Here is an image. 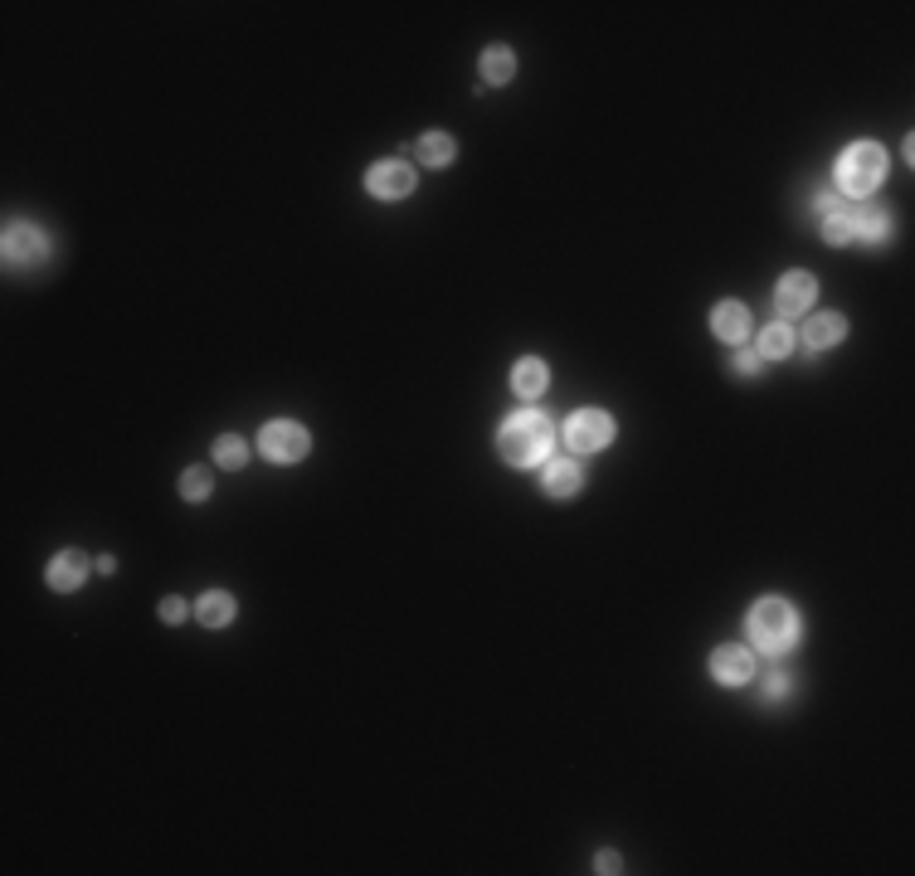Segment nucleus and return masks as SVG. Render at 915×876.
I'll use <instances>...</instances> for the list:
<instances>
[{
    "instance_id": "1",
    "label": "nucleus",
    "mask_w": 915,
    "mask_h": 876,
    "mask_svg": "<svg viewBox=\"0 0 915 876\" xmlns=\"http://www.w3.org/2000/svg\"><path fill=\"white\" fill-rule=\"evenodd\" d=\"M550 419L546 414H516L507 419V429H502V453H507V463L516 468H531V463H541L550 453Z\"/></svg>"
},
{
    "instance_id": "2",
    "label": "nucleus",
    "mask_w": 915,
    "mask_h": 876,
    "mask_svg": "<svg viewBox=\"0 0 915 876\" xmlns=\"http://www.w3.org/2000/svg\"><path fill=\"white\" fill-rule=\"evenodd\" d=\"M794 638H799V619H794V609L784 599L755 604V614H750V643L760 653H789Z\"/></svg>"
},
{
    "instance_id": "3",
    "label": "nucleus",
    "mask_w": 915,
    "mask_h": 876,
    "mask_svg": "<svg viewBox=\"0 0 915 876\" xmlns=\"http://www.w3.org/2000/svg\"><path fill=\"white\" fill-rule=\"evenodd\" d=\"M881 176H886V151L881 146H872V142H857V146H847L838 156V190L842 195H872L881 185Z\"/></svg>"
},
{
    "instance_id": "4",
    "label": "nucleus",
    "mask_w": 915,
    "mask_h": 876,
    "mask_svg": "<svg viewBox=\"0 0 915 876\" xmlns=\"http://www.w3.org/2000/svg\"><path fill=\"white\" fill-rule=\"evenodd\" d=\"M609 438H614V419L599 414V409H585V414H575V419L565 424V443H570L575 453H594V448H604Z\"/></svg>"
},
{
    "instance_id": "5",
    "label": "nucleus",
    "mask_w": 915,
    "mask_h": 876,
    "mask_svg": "<svg viewBox=\"0 0 915 876\" xmlns=\"http://www.w3.org/2000/svg\"><path fill=\"white\" fill-rule=\"evenodd\" d=\"M366 190L375 200H404V195L414 190V171H409L404 161H380V166H370Z\"/></svg>"
},
{
    "instance_id": "6",
    "label": "nucleus",
    "mask_w": 915,
    "mask_h": 876,
    "mask_svg": "<svg viewBox=\"0 0 915 876\" xmlns=\"http://www.w3.org/2000/svg\"><path fill=\"white\" fill-rule=\"evenodd\" d=\"M307 448H312V438H307V429H297V424H268L263 429V453L273 463H297Z\"/></svg>"
},
{
    "instance_id": "7",
    "label": "nucleus",
    "mask_w": 915,
    "mask_h": 876,
    "mask_svg": "<svg viewBox=\"0 0 915 876\" xmlns=\"http://www.w3.org/2000/svg\"><path fill=\"white\" fill-rule=\"evenodd\" d=\"M711 677L726 682V687H745V682L755 677V657L745 653V648H716V657H711Z\"/></svg>"
},
{
    "instance_id": "8",
    "label": "nucleus",
    "mask_w": 915,
    "mask_h": 876,
    "mask_svg": "<svg viewBox=\"0 0 915 876\" xmlns=\"http://www.w3.org/2000/svg\"><path fill=\"white\" fill-rule=\"evenodd\" d=\"M813 292H818V283H813L808 273H789V278L779 283V292H774V307H779V317H799V312H808Z\"/></svg>"
},
{
    "instance_id": "9",
    "label": "nucleus",
    "mask_w": 915,
    "mask_h": 876,
    "mask_svg": "<svg viewBox=\"0 0 915 876\" xmlns=\"http://www.w3.org/2000/svg\"><path fill=\"white\" fill-rule=\"evenodd\" d=\"M886 239V215L872 205H852L847 210V244H881Z\"/></svg>"
},
{
    "instance_id": "10",
    "label": "nucleus",
    "mask_w": 915,
    "mask_h": 876,
    "mask_svg": "<svg viewBox=\"0 0 915 876\" xmlns=\"http://www.w3.org/2000/svg\"><path fill=\"white\" fill-rule=\"evenodd\" d=\"M5 258H10V263H25V258L39 263V258H44V234L30 229V224H10V229H5Z\"/></svg>"
},
{
    "instance_id": "11",
    "label": "nucleus",
    "mask_w": 915,
    "mask_h": 876,
    "mask_svg": "<svg viewBox=\"0 0 915 876\" xmlns=\"http://www.w3.org/2000/svg\"><path fill=\"white\" fill-rule=\"evenodd\" d=\"M842 336H847V322H842L838 312H818L804 331V346L808 351H828V346H838Z\"/></svg>"
},
{
    "instance_id": "12",
    "label": "nucleus",
    "mask_w": 915,
    "mask_h": 876,
    "mask_svg": "<svg viewBox=\"0 0 915 876\" xmlns=\"http://www.w3.org/2000/svg\"><path fill=\"white\" fill-rule=\"evenodd\" d=\"M580 482H585V473H580L575 458H555V463H546V492L550 497H575Z\"/></svg>"
},
{
    "instance_id": "13",
    "label": "nucleus",
    "mask_w": 915,
    "mask_h": 876,
    "mask_svg": "<svg viewBox=\"0 0 915 876\" xmlns=\"http://www.w3.org/2000/svg\"><path fill=\"white\" fill-rule=\"evenodd\" d=\"M83 575H88V560L78 555V550H64V555H54V565H49V584L54 589H78L83 584Z\"/></svg>"
},
{
    "instance_id": "14",
    "label": "nucleus",
    "mask_w": 915,
    "mask_h": 876,
    "mask_svg": "<svg viewBox=\"0 0 915 876\" xmlns=\"http://www.w3.org/2000/svg\"><path fill=\"white\" fill-rule=\"evenodd\" d=\"M711 331H716L721 341H740V336L750 331V317H745V307H740V302H721V307L711 312Z\"/></svg>"
},
{
    "instance_id": "15",
    "label": "nucleus",
    "mask_w": 915,
    "mask_h": 876,
    "mask_svg": "<svg viewBox=\"0 0 915 876\" xmlns=\"http://www.w3.org/2000/svg\"><path fill=\"white\" fill-rule=\"evenodd\" d=\"M546 365L541 361H521L512 370V385H516V395H521V400H536V395H541V390H546Z\"/></svg>"
},
{
    "instance_id": "16",
    "label": "nucleus",
    "mask_w": 915,
    "mask_h": 876,
    "mask_svg": "<svg viewBox=\"0 0 915 876\" xmlns=\"http://www.w3.org/2000/svg\"><path fill=\"white\" fill-rule=\"evenodd\" d=\"M512 73H516V59H512V49H507V44H492V49L482 54V78H487V83H497V88H502Z\"/></svg>"
},
{
    "instance_id": "17",
    "label": "nucleus",
    "mask_w": 915,
    "mask_h": 876,
    "mask_svg": "<svg viewBox=\"0 0 915 876\" xmlns=\"http://www.w3.org/2000/svg\"><path fill=\"white\" fill-rule=\"evenodd\" d=\"M195 619L205 623V628H224V623L234 619V599L229 594H205L200 609H195Z\"/></svg>"
},
{
    "instance_id": "18",
    "label": "nucleus",
    "mask_w": 915,
    "mask_h": 876,
    "mask_svg": "<svg viewBox=\"0 0 915 876\" xmlns=\"http://www.w3.org/2000/svg\"><path fill=\"white\" fill-rule=\"evenodd\" d=\"M794 351V331L789 327H769L760 336V361H779V356H789Z\"/></svg>"
},
{
    "instance_id": "19",
    "label": "nucleus",
    "mask_w": 915,
    "mask_h": 876,
    "mask_svg": "<svg viewBox=\"0 0 915 876\" xmlns=\"http://www.w3.org/2000/svg\"><path fill=\"white\" fill-rule=\"evenodd\" d=\"M419 161H424V166H448V161H453V137H443V132L424 137V142H419Z\"/></svg>"
},
{
    "instance_id": "20",
    "label": "nucleus",
    "mask_w": 915,
    "mask_h": 876,
    "mask_svg": "<svg viewBox=\"0 0 915 876\" xmlns=\"http://www.w3.org/2000/svg\"><path fill=\"white\" fill-rule=\"evenodd\" d=\"M244 458H249V448H244L239 438L224 434L220 443H215V463H220V468H244Z\"/></svg>"
},
{
    "instance_id": "21",
    "label": "nucleus",
    "mask_w": 915,
    "mask_h": 876,
    "mask_svg": "<svg viewBox=\"0 0 915 876\" xmlns=\"http://www.w3.org/2000/svg\"><path fill=\"white\" fill-rule=\"evenodd\" d=\"M181 492L190 497V502H200V497H210V473L205 468H190V473L181 477Z\"/></svg>"
},
{
    "instance_id": "22",
    "label": "nucleus",
    "mask_w": 915,
    "mask_h": 876,
    "mask_svg": "<svg viewBox=\"0 0 915 876\" xmlns=\"http://www.w3.org/2000/svg\"><path fill=\"white\" fill-rule=\"evenodd\" d=\"M735 370H740V375H755V370H760V356H755V351H740V356H735Z\"/></svg>"
},
{
    "instance_id": "23",
    "label": "nucleus",
    "mask_w": 915,
    "mask_h": 876,
    "mask_svg": "<svg viewBox=\"0 0 915 876\" xmlns=\"http://www.w3.org/2000/svg\"><path fill=\"white\" fill-rule=\"evenodd\" d=\"M161 619H166V623H181L185 619V604H181V599H166V604H161Z\"/></svg>"
}]
</instances>
